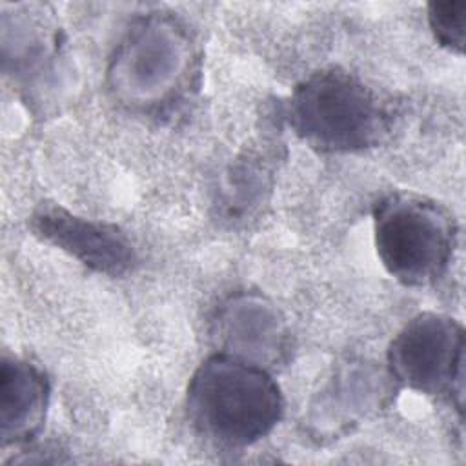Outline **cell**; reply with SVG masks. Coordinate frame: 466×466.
Here are the masks:
<instances>
[{"instance_id":"10","label":"cell","mask_w":466,"mask_h":466,"mask_svg":"<svg viewBox=\"0 0 466 466\" xmlns=\"http://www.w3.org/2000/svg\"><path fill=\"white\" fill-rule=\"evenodd\" d=\"M428 24L439 42L451 53L462 55L466 42V2L442 0L428 4Z\"/></svg>"},{"instance_id":"9","label":"cell","mask_w":466,"mask_h":466,"mask_svg":"<svg viewBox=\"0 0 466 466\" xmlns=\"http://www.w3.org/2000/svg\"><path fill=\"white\" fill-rule=\"evenodd\" d=\"M386 393H390L384 375L368 364H351L326 388L320 402L317 404V419L335 420L337 428H346L355 424L368 411L375 410L384 402ZM328 422V424H329Z\"/></svg>"},{"instance_id":"6","label":"cell","mask_w":466,"mask_h":466,"mask_svg":"<svg viewBox=\"0 0 466 466\" xmlns=\"http://www.w3.org/2000/svg\"><path fill=\"white\" fill-rule=\"evenodd\" d=\"M29 229L86 268L107 277L126 275L137 264V251L118 226L78 217L58 204L46 202L35 208Z\"/></svg>"},{"instance_id":"4","label":"cell","mask_w":466,"mask_h":466,"mask_svg":"<svg viewBox=\"0 0 466 466\" xmlns=\"http://www.w3.org/2000/svg\"><path fill=\"white\" fill-rule=\"evenodd\" d=\"M373 233L384 269L410 288L437 282L457 244L453 213L413 191L388 193L375 204Z\"/></svg>"},{"instance_id":"7","label":"cell","mask_w":466,"mask_h":466,"mask_svg":"<svg viewBox=\"0 0 466 466\" xmlns=\"http://www.w3.org/2000/svg\"><path fill=\"white\" fill-rule=\"evenodd\" d=\"M211 337L220 351L266 370L282 362L289 348L284 317L257 293H237L224 300L211 320Z\"/></svg>"},{"instance_id":"8","label":"cell","mask_w":466,"mask_h":466,"mask_svg":"<svg viewBox=\"0 0 466 466\" xmlns=\"http://www.w3.org/2000/svg\"><path fill=\"white\" fill-rule=\"evenodd\" d=\"M51 397L47 375L33 362L4 355L0 364L2 446L24 444L44 426Z\"/></svg>"},{"instance_id":"3","label":"cell","mask_w":466,"mask_h":466,"mask_svg":"<svg viewBox=\"0 0 466 466\" xmlns=\"http://www.w3.org/2000/svg\"><path fill=\"white\" fill-rule=\"evenodd\" d=\"M286 118L300 140L322 153L364 151L388 131V115L375 91L339 67L315 71L299 82Z\"/></svg>"},{"instance_id":"1","label":"cell","mask_w":466,"mask_h":466,"mask_svg":"<svg viewBox=\"0 0 466 466\" xmlns=\"http://www.w3.org/2000/svg\"><path fill=\"white\" fill-rule=\"evenodd\" d=\"M186 408L189 420L215 444L251 446L280 420L284 399L269 370L217 351L193 371Z\"/></svg>"},{"instance_id":"5","label":"cell","mask_w":466,"mask_h":466,"mask_svg":"<svg viewBox=\"0 0 466 466\" xmlns=\"http://www.w3.org/2000/svg\"><path fill=\"white\" fill-rule=\"evenodd\" d=\"M390 377L417 391L446 399L462 413L464 328L441 313H420L408 320L388 348Z\"/></svg>"},{"instance_id":"2","label":"cell","mask_w":466,"mask_h":466,"mask_svg":"<svg viewBox=\"0 0 466 466\" xmlns=\"http://www.w3.org/2000/svg\"><path fill=\"white\" fill-rule=\"evenodd\" d=\"M197 62V47L186 25L169 15L149 13L116 46L107 67L109 89L133 109H162L191 86Z\"/></svg>"}]
</instances>
